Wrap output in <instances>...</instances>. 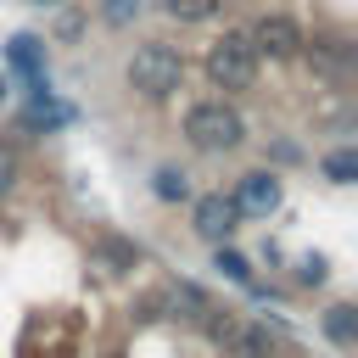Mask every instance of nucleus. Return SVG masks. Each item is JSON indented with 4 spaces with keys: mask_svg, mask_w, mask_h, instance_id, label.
Listing matches in <instances>:
<instances>
[{
    "mask_svg": "<svg viewBox=\"0 0 358 358\" xmlns=\"http://www.w3.org/2000/svg\"><path fill=\"white\" fill-rule=\"evenodd\" d=\"M123 78H129V90H140L145 101H168V95L185 84V56H179L173 45H162V39H145V45H134Z\"/></svg>",
    "mask_w": 358,
    "mask_h": 358,
    "instance_id": "f257e3e1",
    "label": "nucleus"
},
{
    "mask_svg": "<svg viewBox=\"0 0 358 358\" xmlns=\"http://www.w3.org/2000/svg\"><path fill=\"white\" fill-rule=\"evenodd\" d=\"M185 140L196 151H235L246 140V117L229 106V101H196L185 112Z\"/></svg>",
    "mask_w": 358,
    "mask_h": 358,
    "instance_id": "f03ea898",
    "label": "nucleus"
},
{
    "mask_svg": "<svg viewBox=\"0 0 358 358\" xmlns=\"http://www.w3.org/2000/svg\"><path fill=\"white\" fill-rule=\"evenodd\" d=\"M207 78H213L218 90H246V84L257 78V50H252V39H246V34L213 39V45H207Z\"/></svg>",
    "mask_w": 358,
    "mask_h": 358,
    "instance_id": "7ed1b4c3",
    "label": "nucleus"
},
{
    "mask_svg": "<svg viewBox=\"0 0 358 358\" xmlns=\"http://www.w3.org/2000/svg\"><path fill=\"white\" fill-rule=\"evenodd\" d=\"M246 39H252L257 56H296V50H302V28H296L291 17H263Z\"/></svg>",
    "mask_w": 358,
    "mask_h": 358,
    "instance_id": "20e7f679",
    "label": "nucleus"
},
{
    "mask_svg": "<svg viewBox=\"0 0 358 358\" xmlns=\"http://www.w3.org/2000/svg\"><path fill=\"white\" fill-rule=\"evenodd\" d=\"M235 218H241V207H235V196H224V190H213V196L196 201V235H201V241H224V235L235 229Z\"/></svg>",
    "mask_w": 358,
    "mask_h": 358,
    "instance_id": "39448f33",
    "label": "nucleus"
},
{
    "mask_svg": "<svg viewBox=\"0 0 358 358\" xmlns=\"http://www.w3.org/2000/svg\"><path fill=\"white\" fill-rule=\"evenodd\" d=\"M235 207L241 213H274L280 207V179L274 173H246L235 185Z\"/></svg>",
    "mask_w": 358,
    "mask_h": 358,
    "instance_id": "423d86ee",
    "label": "nucleus"
},
{
    "mask_svg": "<svg viewBox=\"0 0 358 358\" xmlns=\"http://www.w3.org/2000/svg\"><path fill=\"white\" fill-rule=\"evenodd\" d=\"M324 336H330L336 347H352V341H358V313H352L347 302H336V308L324 313Z\"/></svg>",
    "mask_w": 358,
    "mask_h": 358,
    "instance_id": "0eeeda50",
    "label": "nucleus"
},
{
    "mask_svg": "<svg viewBox=\"0 0 358 358\" xmlns=\"http://www.w3.org/2000/svg\"><path fill=\"white\" fill-rule=\"evenodd\" d=\"M162 6H168L173 22H207V17L224 11V0H162Z\"/></svg>",
    "mask_w": 358,
    "mask_h": 358,
    "instance_id": "6e6552de",
    "label": "nucleus"
},
{
    "mask_svg": "<svg viewBox=\"0 0 358 358\" xmlns=\"http://www.w3.org/2000/svg\"><path fill=\"white\" fill-rule=\"evenodd\" d=\"M324 173H330L336 185H352V179H358V151H330V157H324Z\"/></svg>",
    "mask_w": 358,
    "mask_h": 358,
    "instance_id": "1a4fd4ad",
    "label": "nucleus"
},
{
    "mask_svg": "<svg viewBox=\"0 0 358 358\" xmlns=\"http://www.w3.org/2000/svg\"><path fill=\"white\" fill-rule=\"evenodd\" d=\"M241 358H268V336L263 330H235V341H229Z\"/></svg>",
    "mask_w": 358,
    "mask_h": 358,
    "instance_id": "9d476101",
    "label": "nucleus"
},
{
    "mask_svg": "<svg viewBox=\"0 0 358 358\" xmlns=\"http://www.w3.org/2000/svg\"><path fill=\"white\" fill-rule=\"evenodd\" d=\"M157 196H162V201H179V196H185V173L162 168V173H157Z\"/></svg>",
    "mask_w": 358,
    "mask_h": 358,
    "instance_id": "9b49d317",
    "label": "nucleus"
},
{
    "mask_svg": "<svg viewBox=\"0 0 358 358\" xmlns=\"http://www.w3.org/2000/svg\"><path fill=\"white\" fill-rule=\"evenodd\" d=\"M218 268H224L229 280H252V263H246L241 252H218Z\"/></svg>",
    "mask_w": 358,
    "mask_h": 358,
    "instance_id": "f8f14e48",
    "label": "nucleus"
},
{
    "mask_svg": "<svg viewBox=\"0 0 358 358\" xmlns=\"http://www.w3.org/2000/svg\"><path fill=\"white\" fill-rule=\"evenodd\" d=\"M134 11H140V0H106V6H101V17H106V22H129Z\"/></svg>",
    "mask_w": 358,
    "mask_h": 358,
    "instance_id": "ddd939ff",
    "label": "nucleus"
},
{
    "mask_svg": "<svg viewBox=\"0 0 358 358\" xmlns=\"http://www.w3.org/2000/svg\"><path fill=\"white\" fill-rule=\"evenodd\" d=\"M11 62H17L22 73H34V67H39V56H34V39H17V45H11Z\"/></svg>",
    "mask_w": 358,
    "mask_h": 358,
    "instance_id": "4468645a",
    "label": "nucleus"
},
{
    "mask_svg": "<svg viewBox=\"0 0 358 358\" xmlns=\"http://www.w3.org/2000/svg\"><path fill=\"white\" fill-rule=\"evenodd\" d=\"M235 330H241V324H235L229 313H224V319H207V336H213V341H224V347L235 341Z\"/></svg>",
    "mask_w": 358,
    "mask_h": 358,
    "instance_id": "2eb2a0df",
    "label": "nucleus"
},
{
    "mask_svg": "<svg viewBox=\"0 0 358 358\" xmlns=\"http://www.w3.org/2000/svg\"><path fill=\"white\" fill-rule=\"evenodd\" d=\"M296 274H302L308 285H319V280H324V257H302V268H296Z\"/></svg>",
    "mask_w": 358,
    "mask_h": 358,
    "instance_id": "dca6fc26",
    "label": "nucleus"
},
{
    "mask_svg": "<svg viewBox=\"0 0 358 358\" xmlns=\"http://www.w3.org/2000/svg\"><path fill=\"white\" fill-rule=\"evenodd\" d=\"M11 190V157H0V196Z\"/></svg>",
    "mask_w": 358,
    "mask_h": 358,
    "instance_id": "f3484780",
    "label": "nucleus"
},
{
    "mask_svg": "<svg viewBox=\"0 0 358 358\" xmlns=\"http://www.w3.org/2000/svg\"><path fill=\"white\" fill-rule=\"evenodd\" d=\"M39 6H45V0H39Z\"/></svg>",
    "mask_w": 358,
    "mask_h": 358,
    "instance_id": "a211bd4d",
    "label": "nucleus"
}]
</instances>
